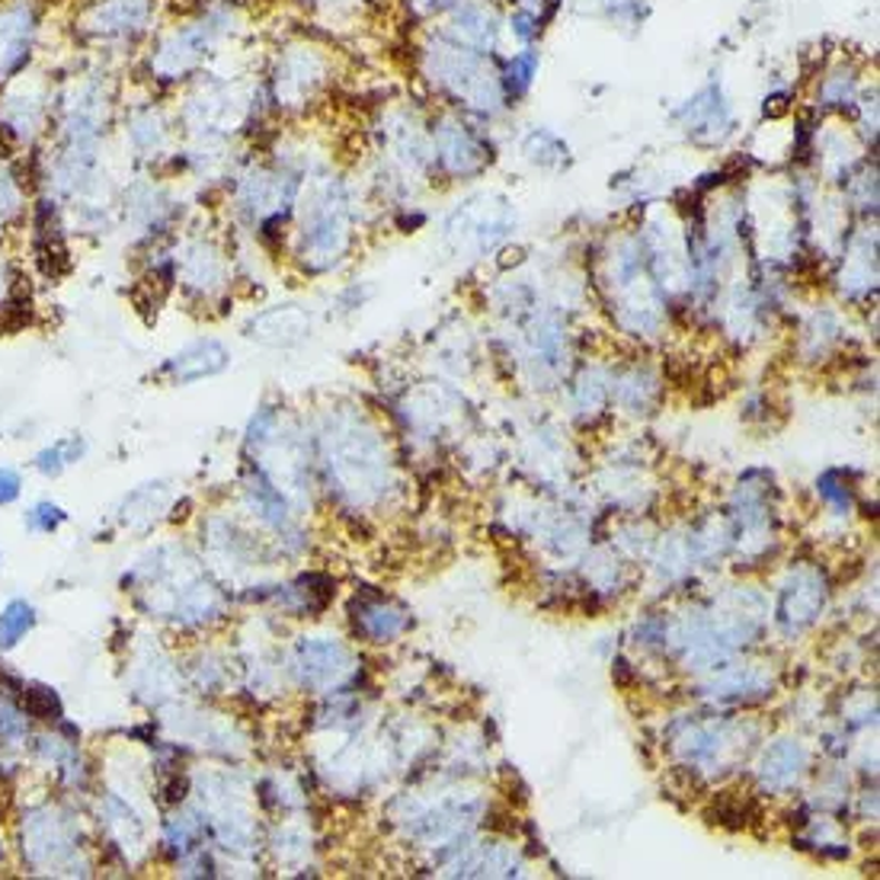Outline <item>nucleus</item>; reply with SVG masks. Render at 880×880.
Segmentation results:
<instances>
[{
  "mask_svg": "<svg viewBox=\"0 0 880 880\" xmlns=\"http://www.w3.org/2000/svg\"><path fill=\"white\" fill-rule=\"evenodd\" d=\"M250 32V10L243 0H192L167 13L132 64L126 83L144 87L160 97H177L189 80H196L214 61L228 58L231 49Z\"/></svg>",
  "mask_w": 880,
  "mask_h": 880,
  "instance_id": "1",
  "label": "nucleus"
},
{
  "mask_svg": "<svg viewBox=\"0 0 880 880\" xmlns=\"http://www.w3.org/2000/svg\"><path fill=\"white\" fill-rule=\"evenodd\" d=\"M356 240V199L347 177L314 170L301 189L289 228V257L304 279L330 276L349 260Z\"/></svg>",
  "mask_w": 880,
  "mask_h": 880,
  "instance_id": "2",
  "label": "nucleus"
},
{
  "mask_svg": "<svg viewBox=\"0 0 880 880\" xmlns=\"http://www.w3.org/2000/svg\"><path fill=\"white\" fill-rule=\"evenodd\" d=\"M170 13V0H74L64 23L61 46L68 52L129 68L151 42Z\"/></svg>",
  "mask_w": 880,
  "mask_h": 880,
  "instance_id": "3",
  "label": "nucleus"
},
{
  "mask_svg": "<svg viewBox=\"0 0 880 880\" xmlns=\"http://www.w3.org/2000/svg\"><path fill=\"white\" fill-rule=\"evenodd\" d=\"M260 74L276 122L308 119L340 80V54L308 32L286 36L272 46Z\"/></svg>",
  "mask_w": 880,
  "mask_h": 880,
  "instance_id": "4",
  "label": "nucleus"
},
{
  "mask_svg": "<svg viewBox=\"0 0 880 880\" xmlns=\"http://www.w3.org/2000/svg\"><path fill=\"white\" fill-rule=\"evenodd\" d=\"M417 64L432 97L446 109H464L468 116L480 119H493L509 109L490 54L454 42L442 27L429 29L423 36V42L417 46Z\"/></svg>",
  "mask_w": 880,
  "mask_h": 880,
  "instance_id": "5",
  "label": "nucleus"
},
{
  "mask_svg": "<svg viewBox=\"0 0 880 880\" xmlns=\"http://www.w3.org/2000/svg\"><path fill=\"white\" fill-rule=\"evenodd\" d=\"M122 158L132 163L138 173H158L167 167L170 154L180 144V122L170 97L151 93L144 87L126 83L119 112H116V134Z\"/></svg>",
  "mask_w": 880,
  "mask_h": 880,
  "instance_id": "6",
  "label": "nucleus"
},
{
  "mask_svg": "<svg viewBox=\"0 0 880 880\" xmlns=\"http://www.w3.org/2000/svg\"><path fill=\"white\" fill-rule=\"evenodd\" d=\"M54 36L52 0H0V90L46 64Z\"/></svg>",
  "mask_w": 880,
  "mask_h": 880,
  "instance_id": "7",
  "label": "nucleus"
},
{
  "mask_svg": "<svg viewBox=\"0 0 880 880\" xmlns=\"http://www.w3.org/2000/svg\"><path fill=\"white\" fill-rule=\"evenodd\" d=\"M52 132V74L49 61L0 90V151L29 158Z\"/></svg>",
  "mask_w": 880,
  "mask_h": 880,
  "instance_id": "8",
  "label": "nucleus"
},
{
  "mask_svg": "<svg viewBox=\"0 0 880 880\" xmlns=\"http://www.w3.org/2000/svg\"><path fill=\"white\" fill-rule=\"evenodd\" d=\"M23 854L32 874H78V827L52 807L29 810L23 817Z\"/></svg>",
  "mask_w": 880,
  "mask_h": 880,
  "instance_id": "9",
  "label": "nucleus"
},
{
  "mask_svg": "<svg viewBox=\"0 0 880 880\" xmlns=\"http://www.w3.org/2000/svg\"><path fill=\"white\" fill-rule=\"evenodd\" d=\"M429 148H432V170H442L454 180L474 177L490 163L487 134L452 109H442L439 116L429 119Z\"/></svg>",
  "mask_w": 880,
  "mask_h": 880,
  "instance_id": "10",
  "label": "nucleus"
},
{
  "mask_svg": "<svg viewBox=\"0 0 880 880\" xmlns=\"http://www.w3.org/2000/svg\"><path fill=\"white\" fill-rule=\"evenodd\" d=\"M177 286L199 304H214L228 292L231 282V257L209 234H192L177 243Z\"/></svg>",
  "mask_w": 880,
  "mask_h": 880,
  "instance_id": "11",
  "label": "nucleus"
},
{
  "mask_svg": "<svg viewBox=\"0 0 880 880\" xmlns=\"http://www.w3.org/2000/svg\"><path fill=\"white\" fill-rule=\"evenodd\" d=\"M314 330V318L304 304H272L243 320V337L267 349H292L304 343Z\"/></svg>",
  "mask_w": 880,
  "mask_h": 880,
  "instance_id": "12",
  "label": "nucleus"
},
{
  "mask_svg": "<svg viewBox=\"0 0 880 880\" xmlns=\"http://www.w3.org/2000/svg\"><path fill=\"white\" fill-rule=\"evenodd\" d=\"M676 119L698 144H718L733 132V109L723 97V87L714 80L704 83L694 97H689L682 107L676 109Z\"/></svg>",
  "mask_w": 880,
  "mask_h": 880,
  "instance_id": "13",
  "label": "nucleus"
},
{
  "mask_svg": "<svg viewBox=\"0 0 880 880\" xmlns=\"http://www.w3.org/2000/svg\"><path fill=\"white\" fill-rule=\"evenodd\" d=\"M442 29L452 36L454 42H461V46H468L480 54H493L500 46V32H503V13L490 0H464L442 23Z\"/></svg>",
  "mask_w": 880,
  "mask_h": 880,
  "instance_id": "14",
  "label": "nucleus"
},
{
  "mask_svg": "<svg viewBox=\"0 0 880 880\" xmlns=\"http://www.w3.org/2000/svg\"><path fill=\"white\" fill-rule=\"evenodd\" d=\"M231 366V349L224 347L218 337H199L183 349H177L163 366H160V378H167L170 384H196L214 378Z\"/></svg>",
  "mask_w": 880,
  "mask_h": 880,
  "instance_id": "15",
  "label": "nucleus"
},
{
  "mask_svg": "<svg viewBox=\"0 0 880 880\" xmlns=\"http://www.w3.org/2000/svg\"><path fill=\"white\" fill-rule=\"evenodd\" d=\"M864 90V78H861V68L842 58L836 64H829L827 71L817 78V90H813V103L820 112L827 116H852L854 103Z\"/></svg>",
  "mask_w": 880,
  "mask_h": 880,
  "instance_id": "16",
  "label": "nucleus"
},
{
  "mask_svg": "<svg viewBox=\"0 0 880 880\" xmlns=\"http://www.w3.org/2000/svg\"><path fill=\"white\" fill-rule=\"evenodd\" d=\"M343 663H347V657H343V650L337 643L311 638L301 640L294 669H298V676H301L304 686H314L318 689L323 682H333L343 672Z\"/></svg>",
  "mask_w": 880,
  "mask_h": 880,
  "instance_id": "17",
  "label": "nucleus"
},
{
  "mask_svg": "<svg viewBox=\"0 0 880 880\" xmlns=\"http://www.w3.org/2000/svg\"><path fill=\"white\" fill-rule=\"evenodd\" d=\"M497 78H500V90H503V100L507 107H519L529 93H532L538 71H541V52L534 46H526L519 52H512L509 58L497 61Z\"/></svg>",
  "mask_w": 880,
  "mask_h": 880,
  "instance_id": "18",
  "label": "nucleus"
},
{
  "mask_svg": "<svg viewBox=\"0 0 880 880\" xmlns=\"http://www.w3.org/2000/svg\"><path fill=\"white\" fill-rule=\"evenodd\" d=\"M36 628V609L27 599H10L0 609V650H13Z\"/></svg>",
  "mask_w": 880,
  "mask_h": 880,
  "instance_id": "19",
  "label": "nucleus"
},
{
  "mask_svg": "<svg viewBox=\"0 0 880 880\" xmlns=\"http://www.w3.org/2000/svg\"><path fill=\"white\" fill-rule=\"evenodd\" d=\"M522 151H526V158L532 160V163H538V167H560V163L570 160L567 141H563L560 134L551 132V129H532V132L526 134Z\"/></svg>",
  "mask_w": 880,
  "mask_h": 880,
  "instance_id": "20",
  "label": "nucleus"
},
{
  "mask_svg": "<svg viewBox=\"0 0 880 880\" xmlns=\"http://www.w3.org/2000/svg\"><path fill=\"white\" fill-rule=\"evenodd\" d=\"M83 452H87L83 439L71 436V439H61V442H54L49 449H42V452L36 454L32 464H36V471H39L42 478H58L68 464H74L78 458H83Z\"/></svg>",
  "mask_w": 880,
  "mask_h": 880,
  "instance_id": "21",
  "label": "nucleus"
},
{
  "mask_svg": "<svg viewBox=\"0 0 880 880\" xmlns=\"http://www.w3.org/2000/svg\"><path fill=\"white\" fill-rule=\"evenodd\" d=\"M356 628H362V634L372 640H388L400 631V618L384 602H369L362 606V618L356 614Z\"/></svg>",
  "mask_w": 880,
  "mask_h": 880,
  "instance_id": "22",
  "label": "nucleus"
},
{
  "mask_svg": "<svg viewBox=\"0 0 880 880\" xmlns=\"http://www.w3.org/2000/svg\"><path fill=\"white\" fill-rule=\"evenodd\" d=\"M503 27H507L509 39H516V42H519V49L534 46V42L541 39V32H544V23L538 20V13H534L532 3L512 7L507 17H503Z\"/></svg>",
  "mask_w": 880,
  "mask_h": 880,
  "instance_id": "23",
  "label": "nucleus"
},
{
  "mask_svg": "<svg viewBox=\"0 0 880 880\" xmlns=\"http://www.w3.org/2000/svg\"><path fill=\"white\" fill-rule=\"evenodd\" d=\"M20 704H23L27 718L46 720V723H54V720H61V714H64L61 698L52 689H46V686H27L20 692Z\"/></svg>",
  "mask_w": 880,
  "mask_h": 880,
  "instance_id": "24",
  "label": "nucleus"
},
{
  "mask_svg": "<svg viewBox=\"0 0 880 880\" xmlns=\"http://www.w3.org/2000/svg\"><path fill=\"white\" fill-rule=\"evenodd\" d=\"M464 0H400L407 20H413L417 27H429V23H446L454 10L461 7Z\"/></svg>",
  "mask_w": 880,
  "mask_h": 880,
  "instance_id": "25",
  "label": "nucleus"
},
{
  "mask_svg": "<svg viewBox=\"0 0 880 880\" xmlns=\"http://www.w3.org/2000/svg\"><path fill=\"white\" fill-rule=\"evenodd\" d=\"M68 522V512L64 507H58L52 500H42L27 512V529L36 534H52Z\"/></svg>",
  "mask_w": 880,
  "mask_h": 880,
  "instance_id": "26",
  "label": "nucleus"
},
{
  "mask_svg": "<svg viewBox=\"0 0 880 880\" xmlns=\"http://www.w3.org/2000/svg\"><path fill=\"white\" fill-rule=\"evenodd\" d=\"M606 17L618 27H643V20L650 17V3L647 0H606Z\"/></svg>",
  "mask_w": 880,
  "mask_h": 880,
  "instance_id": "27",
  "label": "nucleus"
},
{
  "mask_svg": "<svg viewBox=\"0 0 880 880\" xmlns=\"http://www.w3.org/2000/svg\"><path fill=\"white\" fill-rule=\"evenodd\" d=\"M20 493H23V478H20V471L10 468V464H0V507L17 503Z\"/></svg>",
  "mask_w": 880,
  "mask_h": 880,
  "instance_id": "28",
  "label": "nucleus"
},
{
  "mask_svg": "<svg viewBox=\"0 0 880 880\" xmlns=\"http://www.w3.org/2000/svg\"><path fill=\"white\" fill-rule=\"evenodd\" d=\"M177 3H192V0H177Z\"/></svg>",
  "mask_w": 880,
  "mask_h": 880,
  "instance_id": "29",
  "label": "nucleus"
},
{
  "mask_svg": "<svg viewBox=\"0 0 880 880\" xmlns=\"http://www.w3.org/2000/svg\"><path fill=\"white\" fill-rule=\"evenodd\" d=\"M0 240H3V234H0Z\"/></svg>",
  "mask_w": 880,
  "mask_h": 880,
  "instance_id": "30",
  "label": "nucleus"
}]
</instances>
